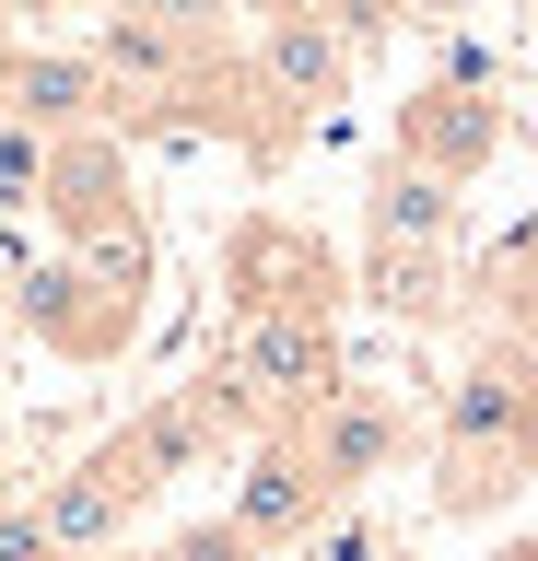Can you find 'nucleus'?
I'll use <instances>...</instances> for the list:
<instances>
[{"mask_svg": "<svg viewBox=\"0 0 538 561\" xmlns=\"http://www.w3.org/2000/svg\"><path fill=\"white\" fill-rule=\"evenodd\" d=\"M503 561H538V538H515V550H503Z\"/></svg>", "mask_w": 538, "mask_h": 561, "instance_id": "22", "label": "nucleus"}, {"mask_svg": "<svg viewBox=\"0 0 538 561\" xmlns=\"http://www.w3.org/2000/svg\"><path fill=\"white\" fill-rule=\"evenodd\" d=\"M36 187H47V140L0 129V210H36Z\"/></svg>", "mask_w": 538, "mask_h": 561, "instance_id": "17", "label": "nucleus"}, {"mask_svg": "<svg viewBox=\"0 0 538 561\" xmlns=\"http://www.w3.org/2000/svg\"><path fill=\"white\" fill-rule=\"evenodd\" d=\"M527 480H538V351L480 340L445 375V410H433V515L480 526Z\"/></svg>", "mask_w": 538, "mask_h": 561, "instance_id": "1", "label": "nucleus"}, {"mask_svg": "<svg viewBox=\"0 0 538 561\" xmlns=\"http://www.w3.org/2000/svg\"><path fill=\"white\" fill-rule=\"evenodd\" d=\"M0 561H59V550H47V526H36V503H24V491L0 503Z\"/></svg>", "mask_w": 538, "mask_h": 561, "instance_id": "19", "label": "nucleus"}, {"mask_svg": "<svg viewBox=\"0 0 538 561\" xmlns=\"http://www.w3.org/2000/svg\"><path fill=\"white\" fill-rule=\"evenodd\" d=\"M352 293L375 316H398V328H445V316L468 305V270H457V245H363Z\"/></svg>", "mask_w": 538, "mask_h": 561, "instance_id": "12", "label": "nucleus"}, {"mask_svg": "<svg viewBox=\"0 0 538 561\" xmlns=\"http://www.w3.org/2000/svg\"><path fill=\"white\" fill-rule=\"evenodd\" d=\"M47 234H59V257H129V245H152L141 222V175H129V140L117 129H71V140H47Z\"/></svg>", "mask_w": 538, "mask_h": 561, "instance_id": "4", "label": "nucleus"}, {"mask_svg": "<svg viewBox=\"0 0 538 561\" xmlns=\"http://www.w3.org/2000/svg\"><path fill=\"white\" fill-rule=\"evenodd\" d=\"M141 561H257V550H247L222 515H199V526H176V538H164V550H141Z\"/></svg>", "mask_w": 538, "mask_h": 561, "instance_id": "18", "label": "nucleus"}, {"mask_svg": "<svg viewBox=\"0 0 538 561\" xmlns=\"http://www.w3.org/2000/svg\"><path fill=\"white\" fill-rule=\"evenodd\" d=\"M0 468H12V410H0Z\"/></svg>", "mask_w": 538, "mask_h": 561, "instance_id": "21", "label": "nucleus"}, {"mask_svg": "<svg viewBox=\"0 0 538 561\" xmlns=\"http://www.w3.org/2000/svg\"><path fill=\"white\" fill-rule=\"evenodd\" d=\"M82 12H117V0H82Z\"/></svg>", "mask_w": 538, "mask_h": 561, "instance_id": "23", "label": "nucleus"}, {"mask_svg": "<svg viewBox=\"0 0 538 561\" xmlns=\"http://www.w3.org/2000/svg\"><path fill=\"white\" fill-rule=\"evenodd\" d=\"M0 503H12V491H0Z\"/></svg>", "mask_w": 538, "mask_h": 561, "instance_id": "24", "label": "nucleus"}, {"mask_svg": "<svg viewBox=\"0 0 538 561\" xmlns=\"http://www.w3.org/2000/svg\"><path fill=\"white\" fill-rule=\"evenodd\" d=\"M457 234H468V187L398 164V152L363 175V245H457Z\"/></svg>", "mask_w": 538, "mask_h": 561, "instance_id": "13", "label": "nucleus"}, {"mask_svg": "<svg viewBox=\"0 0 538 561\" xmlns=\"http://www.w3.org/2000/svg\"><path fill=\"white\" fill-rule=\"evenodd\" d=\"M468 305H492V340L538 351V210L492 245V257H480V270H468Z\"/></svg>", "mask_w": 538, "mask_h": 561, "instance_id": "14", "label": "nucleus"}, {"mask_svg": "<svg viewBox=\"0 0 538 561\" xmlns=\"http://www.w3.org/2000/svg\"><path fill=\"white\" fill-rule=\"evenodd\" d=\"M222 293L234 316H328L352 305V270H340V245L317 222H293V210H247L234 234H222Z\"/></svg>", "mask_w": 538, "mask_h": 561, "instance_id": "5", "label": "nucleus"}, {"mask_svg": "<svg viewBox=\"0 0 538 561\" xmlns=\"http://www.w3.org/2000/svg\"><path fill=\"white\" fill-rule=\"evenodd\" d=\"M117 12L164 24L176 47H234V24H247V0H117Z\"/></svg>", "mask_w": 538, "mask_h": 561, "instance_id": "15", "label": "nucleus"}, {"mask_svg": "<svg viewBox=\"0 0 538 561\" xmlns=\"http://www.w3.org/2000/svg\"><path fill=\"white\" fill-rule=\"evenodd\" d=\"M387 152H398V164H422V175H445V187H480V175H492V152H503V94L480 82V59L410 82V94H398Z\"/></svg>", "mask_w": 538, "mask_h": 561, "instance_id": "6", "label": "nucleus"}, {"mask_svg": "<svg viewBox=\"0 0 538 561\" xmlns=\"http://www.w3.org/2000/svg\"><path fill=\"white\" fill-rule=\"evenodd\" d=\"M247 70H257V94L282 105L293 129H317L328 105H352V70H363V59H352L328 24H257V35H247Z\"/></svg>", "mask_w": 538, "mask_h": 561, "instance_id": "11", "label": "nucleus"}, {"mask_svg": "<svg viewBox=\"0 0 538 561\" xmlns=\"http://www.w3.org/2000/svg\"><path fill=\"white\" fill-rule=\"evenodd\" d=\"M24 503H36V526H47L59 561H117L129 526L164 503V480H152V456L129 445V421H117V433H94V445H82L47 491H24Z\"/></svg>", "mask_w": 538, "mask_h": 561, "instance_id": "3", "label": "nucleus"}, {"mask_svg": "<svg viewBox=\"0 0 538 561\" xmlns=\"http://www.w3.org/2000/svg\"><path fill=\"white\" fill-rule=\"evenodd\" d=\"M293 561H398V538H387L375 515H363V503H340V515H328V526H317V538H305Z\"/></svg>", "mask_w": 538, "mask_h": 561, "instance_id": "16", "label": "nucleus"}, {"mask_svg": "<svg viewBox=\"0 0 538 561\" xmlns=\"http://www.w3.org/2000/svg\"><path fill=\"white\" fill-rule=\"evenodd\" d=\"M106 70L82 47H0V129H36V140H71V129H106Z\"/></svg>", "mask_w": 538, "mask_h": 561, "instance_id": "10", "label": "nucleus"}, {"mask_svg": "<svg viewBox=\"0 0 538 561\" xmlns=\"http://www.w3.org/2000/svg\"><path fill=\"white\" fill-rule=\"evenodd\" d=\"M398 561H410V550H398Z\"/></svg>", "mask_w": 538, "mask_h": 561, "instance_id": "25", "label": "nucleus"}, {"mask_svg": "<svg viewBox=\"0 0 538 561\" xmlns=\"http://www.w3.org/2000/svg\"><path fill=\"white\" fill-rule=\"evenodd\" d=\"M293 445H305V468H317L328 491H340V503H363V491L387 480L398 456H410V410H398L387 386H363V375H340L317 398V410L293 421Z\"/></svg>", "mask_w": 538, "mask_h": 561, "instance_id": "8", "label": "nucleus"}, {"mask_svg": "<svg viewBox=\"0 0 538 561\" xmlns=\"http://www.w3.org/2000/svg\"><path fill=\"white\" fill-rule=\"evenodd\" d=\"M199 375H211V398L234 410V433L257 445V433H293L352 363H340V328H328V316H234Z\"/></svg>", "mask_w": 538, "mask_h": 561, "instance_id": "2", "label": "nucleus"}, {"mask_svg": "<svg viewBox=\"0 0 538 561\" xmlns=\"http://www.w3.org/2000/svg\"><path fill=\"white\" fill-rule=\"evenodd\" d=\"M328 515H340V491L305 468V445H293V433H257L247 468H234V503H222V526H234L257 561H282V550H305Z\"/></svg>", "mask_w": 538, "mask_h": 561, "instance_id": "9", "label": "nucleus"}, {"mask_svg": "<svg viewBox=\"0 0 538 561\" xmlns=\"http://www.w3.org/2000/svg\"><path fill=\"white\" fill-rule=\"evenodd\" d=\"M340 0H247V24H328Z\"/></svg>", "mask_w": 538, "mask_h": 561, "instance_id": "20", "label": "nucleus"}, {"mask_svg": "<svg viewBox=\"0 0 538 561\" xmlns=\"http://www.w3.org/2000/svg\"><path fill=\"white\" fill-rule=\"evenodd\" d=\"M12 316H24V340L59 351V363H117V351L141 340V293H117V280H106V270H82V257H47V270H24Z\"/></svg>", "mask_w": 538, "mask_h": 561, "instance_id": "7", "label": "nucleus"}]
</instances>
